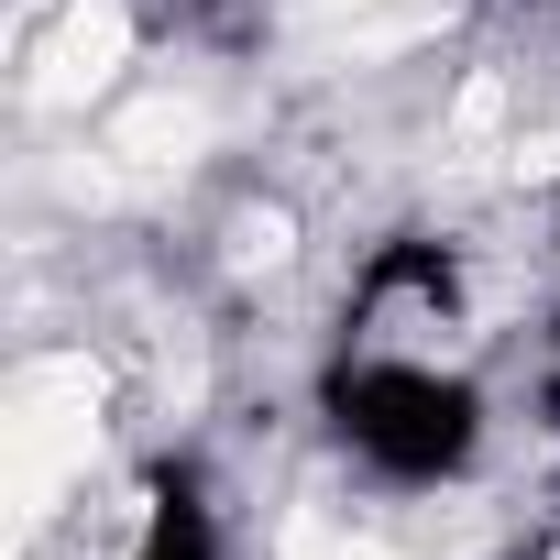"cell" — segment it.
Listing matches in <instances>:
<instances>
[{
  "label": "cell",
  "instance_id": "6da1fadb",
  "mask_svg": "<svg viewBox=\"0 0 560 560\" xmlns=\"http://www.w3.org/2000/svg\"><path fill=\"white\" fill-rule=\"evenodd\" d=\"M100 440V374L78 352H45L12 374V396H0V451H12V527H45L56 483L89 462Z\"/></svg>",
  "mask_w": 560,
  "mask_h": 560
},
{
  "label": "cell",
  "instance_id": "7a4b0ae2",
  "mask_svg": "<svg viewBox=\"0 0 560 560\" xmlns=\"http://www.w3.org/2000/svg\"><path fill=\"white\" fill-rule=\"evenodd\" d=\"M121 56H132V12L121 0H78V12L56 23V45H45V67H34V100L78 110V100H100L121 78Z\"/></svg>",
  "mask_w": 560,
  "mask_h": 560
},
{
  "label": "cell",
  "instance_id": "3957f363",
  "mask_svg": "<svg viewBox=\"0 0 560 560\" xmlns=\"http://www.w3.org/2000/svg\"><path fill=\"white\" fill-rule=\"evenodd\" d=\"M187 143H198V110H176V100H165V110H143V121L121 132V154H132V165H187Z\"/></svg>",
  "mask_w": 560,
  "mask_h": 560
},
{
  "label": "cell",
  "instance_id": "277c9868",
  "mask_svg": "<svg viewBox=\"0 0 560 560\" xmlns=\"http://www.w3.org/2000/svg\"><path fill=\"white\" fill-rule=\"evenodd\" d=\"M287 560H396V549H374V538H352V527L298 516V527H287Z\"/></svg>",
  "mask_w": 560,
  "mask_h": 560
},
{
  "label": "cell",
  "instance_id": "5b68a950",
  "mask_svg": "<svg viewBox=\"0 0 560 560\" xmlns=\"http://www.w3.org/2000/svg\"><path fill=\"white\" fill-rule=\"evenodd\" d=\"M231 264H242V275H264V264H287V220H275V209H264V220H242Z\"/></svg>",
  "mask_w": 560,
  "mask_h": 560
}]
</instances>
